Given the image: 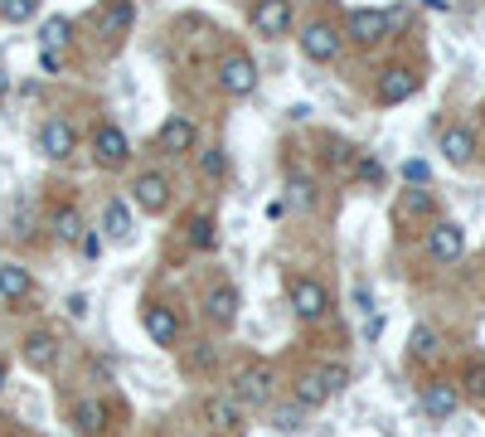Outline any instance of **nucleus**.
Listing matches in <instances>:
<instances>
[{
  "mask_svg": "<svg viewBox=\"0 0 485 437\" xmlns=\"http://www.w3.org/2000/svg\"><path fill=\"white\" fill-rule=\"evenodd\" d=\"M442 156H446V165H471L476 161V132H471V127H446Z\"/></svg>",
  "mask_w": 485,
  "mask_h": 437,
  "instance_id": "nucleus-16",
  "label": "nucleus"
},
{
  "mask_svg": "<svg viewBox=\"0 0 485 437\" xmlns=\"http://www.w3.org/2000/svg\"><path fill=\"white\" fill-rule=\"evenodd\" d=\"M291 311H297L301 321H321V316L330 311L325 282H316V277H291Z\"/></svg>",
  "mask_w": 485,
  "mask_h": 437,
  "instance_id": "nucleus-5",
  "label": "nucleus"
},
{
  "mask_svg": "<svg viewBox=\"0 0 485 437\" xmlns=\"http://www.w3.org/2000/svg\"><path fill=\"white\" fill-rule=\"evenodd\" d=\"M422 5H432V10H446V0H422Z\"/></svg>",
  "mask_w": 485,
  "mask_h": 437,
  "instance_id": "nucleus-43",
  "label": "nucleus"
},
{
  "mask_svg": "<svg viewBox=\"0 0 485 437\" xmlns=\"http://www.w3.org/2000/svg\"><path fill=\"white\" fill-rule=\"evenodd\" d=\"M388 10H350V39L354 44H378L388 34Z\"/></svg>",
  "mask_w": 485,
  "mask_h": 437,
  "instance_id": "nucleus-14",
  "label": "nucleus"
},
{
  "mask_svg": "<svg viewBox=\"0 0 485 437\" xmlns=\"http://www.w3.org/2000/svg\"><path fill=\"white\" fill-rule=\"evenodd\" d=\"M92 161H98L102 170H122V165L132 161V141H126L122 127L102 122L98 132H92Z\"/></svg>",
  "mask_w": 485,
  "mask_h": 437,
  "instance_id": "nucleus-2",
  "label": "nucleus"
},
{
  "mask_svg": "<svg viewBox=\"0 0 485 437\" xmlns=\"http://www.w3.org/2000/svg\"><path fill=\"white\" fill-rule=\"evenodd\" d=\"M68 39H74V20H68V15H49V20H44L39 49H54V54H64V49H68Z\"/></svg>",
  "mask_w": 485,
  "mask_h": 437,
  "instance_id": "nucleus-24",
  "label": "nucleus"
},
{
  "mask_svg": "<svg viewBox=\"0 0 485 437\" xmlns=\"http://www.w3.org/2000/svg\"><path fill=\"white\" fill-rule=\"evenodd\" d=\"M189 243H195L199 253H209V248H214V219H209V214L189 219Z\"/></svg>",
  "mask_w": 485,
  "mask_h": 437,
  "instance_id": "nucleus-30",
  "label": "nucleus"
},
{
  "mask_svg": "<svg viewBox=\"0 0 485 437\" xmlns=\"http://www.w3.org/2000/svg\"><path fill=\"white\" fill-rule=\"evenodd\" d=\"M64 68V54H54V49H39V74H58Z\"/></svg>",
  "mask_w": 485,
  "mask_h": 437,
  "instance_id": "nucleus-37",
  "label": "nucleus"
},
{
  "mask_svg": "<svg viewBox=\"0 0 485 437\" xmlns=\"http://www.w3.org/2000/svg\"><path fill=\"white\" fill-rule=\"evenodd\" d=\"M74 428L98 437L102 428H108V404H102V398H78L74 404Z\"/></svg>",
  "mask_w": 485,
  "mask_h": 437,
  "instance_id": "nucleus-18",
  "label": "nucleus"
},
{
  "mask_svg": "<svg viewBox=\"0 0 485 437\" xmlns=\"http://www.w3.org/2000/svg\"><path fill=\"white\" fill-rule=\"evenodd\" d=\"M481 112H485V102H481Z\"/></svg>",
  "mask_w": 485,
  "mask_h": 437,
  "instance_id": "nucleus-45",
  "label": "nucleus"
},
{
  "mask_svg": "<svg viewBox=\"0 0 485 437\" xmlns=\"http://www.w3.org/2000/svg\"><path fill=\"white\" fill-rule=\"evenodd\" d=\"M428 175H432L428 161H408V165H403V180H412V185H428Z\"/></svg>",
  "mask_w": 485,
  "mask_h": 437,
  "instance_id": "nucleus-36",
  "label": "nucleus"
},
{
  "mask_svg": "<svg viewBox=\"0 0 485 437\" xmlns=\"http://www.w3.org/2000/svg\"><path fill=\"white\" fill-rule=\"evenodd\" d=\"M321 384H325V394H340V389L350 384V364H340V360H330V364H321Z\"/></svg>",
  "mask_w": 485,
  "mask_h": 437,
  "instance_id": "nucleus-33",
  "label": "nucleus"
},
{
  "mask_svg": "<svg viewBox=\"0 0 485 437\" xmlns=\"http://www.w3.org/2000/svg\"><path fill=\"white\" fill-rule=\"evenodd\" d=\"M58 360V340L49 336V330H34V336L25 340V364L30 370H54Z\"/></svg>",
  "mask_w": 485,
  "mask_h": 437,
  "instance_id": "nucleus-19",
  "label": "nucleus"
},
{
  "mask_svg": "<svg viewBox=\"0 0 485 437\" xmlns=\"http://www.w3.org/2000/svg\"><path fill=\"white\" fill-rule=\"evenodd\" d=\"M132 20H136V5L132 0H108V5L98 10V34H122V30H132Z\"/></svg>",
  "mask_w": 485,
  "mask_h": 437,
  "instance_id": "nucleus-17",
  "label": "nucleus"
},
{
  "mask_svg": "<svg viewBox=\"0 0 485 437\" xmlns=\"http://www.w3.org/2000/svg\"><path fill=\"white\" fill-rule=\"evenodd\" d=\"M354 302H359V311H374V292H369V287L354 292Z\"/></svg>",
  "mask_w": 485,
  "mask_h": 437,
  "instance_id": "nucleus-40",
  "label": "nucleus"
},
{
  "mask_svg": "<svg viewBox=\"0 0 485 437\" xmlns=\"http://www.w3.org/2000/svg\"><path fill=\"white\" fill-rule=\"evenodd\" d=\"M253 30L277 39V34L291 30V0H257L253 5Z\"/></svg>",
  "mask_w": 485,
  "mask_h": 437,
  "instance_id": "nucleus-9",
  "label": "nucleus"
},
{
  "mask_svg": "<svg viewBox=\"0 0 485 437\" xmlns=\"http://www.w3.org/2000/svg\"><path fill=\"white\" fill-rule=\"evenodd\" d=\"M49 229H54L58 243H82V233H88V229H82V214H78L74 205H58L54 219H49Z\"/></svg>",
  "mask_w": 485,
  "mask_h": 437,
  "instance_id": "nucleus-23",
  "label": "nucleus"
},
{
  "mask_svg": "<svg viewBox=\"0 0 485 437\" xmlns=\"http://www.w3.org/2000/svg\"><path fill=\"white\" fill-rule=\"evenodd\" d=\"M141 326H146V336L156 340V345H175V340H180V316L160 302H151L146 311H141Z\"/></svg>",
  "mask_w": 485,
  "mask_h": 437,
  "instance_id": "nucleus-10",
  "label": "nucleus"
},
{
  "mask_svg": "<svg viewBox=\"0 0 485 437\" xmlns=\"http://www.w3.org/2000/svg\"><path fill=\"white\" fill-rule=\"evenodd\" d=\"M68 311H74V316H88V297H68Z\"/></svg>",
  "mask_w": 485,
  "mask_h": 437,
  "instance_id": "nucleus-41",
  "label": "nucleus"
},
{
  "mask_svg": "<svg viewBox=\"0 0 485 437\" xmlns=\"http://www.w3.org/2000/svg\"><path fill=\"white\" fill-rule=\"evenodd\" d=\"M466 389H471V398H485V364H471L466 370Z\"/></svg>",
  "mask_w": 485,
  "mask_h": 437,
  "instance_id": "nucleus-35",
  "label": "nucleus"
},
{
  "mask_svg": "<svg viewBox=\"0 0 485 437\" xmlns=\"http://www.w3.org/2000/svg\"><path fill=\"white\" fill-rule=\"evenodd\" d=\"M238 306H243L238 287L219 282V287H209V297H204V316H209L214 326H233V321H238Z\"/></svg>",
  "mask_w": 485,
  "mask_h": 437,
  "instance_id": "nucleus-11",
  "label": "nucleus"
},
{
  "mask_svg": "<svg viewBox=\"0 0 485 437\" xmlns=\"http://www.w3.org/2000/svg\"><path fill=\"white\" fill-rule=\"evenodd\" d=\"M428 253H432V263H456L466 253V229L456 219H437L428 229Z\"/></svg>",
  "mask_w": 485,
  "mask_h": 437,
  "instance_id": "nucleus-6",
  "label": "nucleus"
},
{
  "mask_svg": "<svg viewBox=\"0 0 485 437\" xmlns=\"http://www.w3.org/2000/svg\"><path fill=\"white\" fill-rule=\"evenodd\" d=\"M398 214L403 219H428L432 214V190H408L398 199Z\"/></svg>",
  "mask_w": 485,
  "mask_h": 437,
  "instance_id": "nucleus-27",
  "label": "nucleus"
},
{
  "mask_svg": "<svg viewBox=\"0 0 485 437\" xmlns=\"http://www.w3.org/2000/svg\"><path fill=\"white\" fill-rule=\"evenodd\" d=\"M39 151L49 161H68L78 151V132H74V122H64V117H49V122L39 127Z\"/></svg>",
  "mask_w": 485,
  "mask_h": 437,
  "instance_id": "nucleus-7",
  "label": "nucleus"
},
{
  "mask_svg": "<svg viewBox=\"0 0 485 437\" xmlns=\"http://www.w3.org/2000/svg\"><path fill=\"white\" fill-rule=\"evenodd\" d=\"M354 170H359V180H369V185L384 180V165H378L374 156H359V165H354Z\"/></svg>",
  "mask_w": 485,
  "mask_h": 437,
  "instance_id": "nucleus-34",
  "label": "nucleus"
},
{
  "mask_svg": "<svg viewBox=\"0 0 485 437\" xmlns=\"http://www.w3.org/2000/svg\"><path fill=\"white\" fill-rule=\"evenodd\" d=\"M102 233H108L112 243L132 239V209H126L122 199H108V209H102Z\"/></svg>",
  "mask_w": 485,
  "mask_h": 437,
  "instance_id": "nucleus-22",
  "label": "nucleus"
},
{
  "mask_svg": "<svg viewBox=\"0 0 485 437\" xmlns=\"http://www.w3.org/2000/svg\"><path fill=\"white\" fill-rule=\"evenodd\" d=\"M437 345H442V340H437L432 326H412V336H408V355L412 360H432Z\"/></svg>",
  "mask_w": 485,
  "mask_h": 437,
  "instance_id": "nucleus-26",
  "label": "nucleus"
},
{
  "mask_svg": "<svg viewBox=\"0 0 485 437\" xmlns=\"http://www.w3.org/2000/svg\"><path fill=\"white\" fill-rule=\"evenodd\" d=\"M281 214H287V199H281V195L267 199V219H281Z\"/></svg>",
  "mask_w": 485,
  "mask_h": 437,
  "instance_id": "nucleus-39",
  "label": "nucleus"
},
{
  "mask_svg": "<svg viewBox=\"0 0 485 437\" xmlns=\"http://www.w3.org/2000/svg\"><path fill=\"white\" fill-rule=\"evenodd\" d=\"M5 92H10V74L0 68V98H5Z\"/></svg>",
  "mask_w": 485,
  "mask_h": 437,
  "instance_id": "nucleus-42",
  "label": "nucleus"
},
{
  "mask_svg": "<svg viewBox=\"0 0 485 437\" xmlns=\"http://www.w3.org/2000/svg\"><path fill=\"white\" fill-rule=\"evenodd\" d=\"M219 88L229 92V98H247V92L257 88V64L243 49L238 54H223L219 58Z\"/></svg>",
  "mask_w": 485,
  "mask_h": 437,
  "instance_id": "nucleus-3",
  "label": "nucleus"
},
{
  "mask_svg": "<svg viewBox=\"0 0 485 437\" xmlns=\"http://www.w3.org/2000/svg\"><path fill=\"white\" fill-rule=\"evenodd\" d=\"M204 418H209V428H219V433H238L243 428V408L233 404V398H209Z\"/></svg>",
  "mask_w": 485,
  "mask_h": 437,
  "instance_id": "nucleus-21",
  "label": "nucleus"
},
{
  "mask_svg": "<svg viewBox=\"0 0 485 437\" xmlns=\"http://www.w3.org/2000/svg\"><path fill=\"white\" fill-rule=\"evenodd\" d=\"M412 92H418V74H408V68H384V78H378V102H384V108L408 102Z\"/></svg>",
  "mask_w": 485,
  "mask_h": 437,
  "instance_id": "nucleus-15",
  "label": "nucleus"
},
{
  "mask_svg": "<svg viewBox=\"0 0 485 437\" xmlns=\"http://www.w3.org/2000/svg\"><path fill=\"white\" fill-rule=\"evenodd\" d=\"M281 199H291L297 209H316V190H311V180H306V175H291L287 195H281Z\"/></svg>",
  "mask_w": 485,
  "mask_h": 437,
  "instance_id": "nucleus-31",
  "label": "nucleus"
},
{
  "mask_svg": "<svg viewBox=\"0 0 485 437\" xmlns=\"http://www.w3.org/2000/svg\"><path fill=\"white\" fill-rule=\"evenodd\" d=\"M0 389H5V360H0Z\"/></svg>",
  "mask_w": 485,
  "mask_h": 437,
  "instance_id": "nucleus-44",
  "label": "nucleus"
},
{
  "mask_svg": "<svg viewBox=\"0 0 485 437\" xmlns=\"http://www.w3.org/2000/svg\"><path fill=\"white\" fill-rule=\"evenodd\" d=\"M102 253V239L98 233H82V258H98Z\"/></svg>",
  "mask_w": 485,
  "mask_h": 437,
  "instance_id": "nucleus-38",
  "label": "nucleus"
},
{
  "mask_svg": "<svg viewBox=\"0 0 485 437\" xmlns=\"http://www.w3.org/2000/svg\"><path fill=\"white\" fill-rule=\"evenodd\" d=\"M132 199H136V209H146V214H160V209L170 205V180H165L160 170H141L136 185H132Z\"/></svg>",
  "mask_w": 485,
  "mask_h": 437,
  "instance_id": "nucleus-8",
  "label": "nucleus"
},
{
  "mask_svg": "<svg viewBox=\"0 0 485 437\" xmlns=\"http://www.w3.org/2000/svg\"><path fill=\"white\" fill-rule=\"evenodd\" d=\"M199 146V127L189 117H165L156 127V151L160 156H189Z\"/></svg>",
  "mask_w": 485,
  "mask_h": 437,
  "instance_id": "nucleus-4",
  "label": "nucleus"
},
{
  "mask_svg": "<svg viewBox=\"0 0 485 437\" xmlns=\"http://www.w3.org/2000/svg\"><path fill=\"white\" fill-rule=\"evenodd\" d=\"M422 408H428V418H452V413L461 408V389L456 384H446V380H432V384H422Z\"/></svg>",
  "mask_w": 485,
  "mask_h": 437,
  "instance_id": "nucleus-12",
  "label": "nucleus"
},
{
  "mask_svg": "<svg viewBox=\"0 0 485 437\" xmlns=\"http://www.w3.org/2000/svg\"><path fill=\"white\" fill-rule=\"evenodd\" d=\"M34 292V277L20 263H0V297L5 302H25Z\"/></svg>",
  "mask_w": 485,
  "mask_h": 437,
  "instance_id": "nucleus-20",
  "label": "nucleus"
},
{
  "mask_svg": "<svg viewBox=\"0 0 485 437\" xmlns=\"http://www.w3.org/2000/svg\"><path fill=\"white\" fill-rule=\"evenodd\" d=\"M301 423H306V408L301 404H281L277 413H272V428H277V433H297Z\"/></svg>",
  "mask_w": 485,
  "mask_h": 437,
  "instance_id": "nucleus-32",
  "label": "nucleus"
},
{
  "mask_svg": "<svg viewBox=\"0 0 485 437\" xmlns=\"http://www.w3.org/2000/svg\"><path fill=\"white\" fill-rule=\"evenodd\" d=\"M223 170H229L223 146H204V151H199V175H204V180H223Z\"/></svg>",
  "mask_w": 485,
  "mask_h": 437,
  "instance_id": "nucleus-28",
  "label": "nucleus"
},
{
  "mask_svg": "<svg viewBox=\"0 0 485 437\" xmlns=\"http://www.w3.org/2000/svg\"><path fill=\"white\" fill-rule=\"evenodd\" d=\"M272 394H277V370L267 360H247L238 374H233V404L238 408H267Z\"/></svg>",
  "mask_w": 485,
  "mask_h": 437,
  "instance_id": "nucleus-1",
  "label": "nucleus"
},
{
  "mask_svg": "<svg viewBox=\"0 0 485 437\" xmlns=\"http://www.w3.org/2000/svg\"><path fill=\"white\" fill-rule=\"evenodd\" d=\"M34 10H39V0H0V20L5 25H25V20H34Z\"/></svg>",
  "mask_w": 485,
  "mask_h": 437,
  "instance_id": "nucleus-29",
  "label": "nucleus"
},
{
  "mask_svg": "<svg viewBox=\"0 0 485 437\" xmlns=\"http://www.w3.org/2000/svg\"><path fill=\"white\" fill-rule=\"evenodd\" d=\"M301 54L311 58V64H330V58L340 54V34L330 25H306L301 30Z\"/></svg>",
  "mask_w": 485,
  "mask_h": 437,
  "instance_id": "nucleus-13",
  "label": "nucleus"
},
{
  "mask_svg": "<svg viewBox=\"0 0 485 437\" xmlns=\"http://www.w3.org/2000/svg\"><path fill=\"white\" fill-rule=\"evenodd\" d=\"M325 384H321V374H301V380H297V398H291V404H301L306 413H311V408H321L325 404Z\"/></svg>",
  "mask_w": 485,
  "mask_h": 437,
  "instance_id": "nucleus-25",
  "label": "nucleus"
}]
</instances>
